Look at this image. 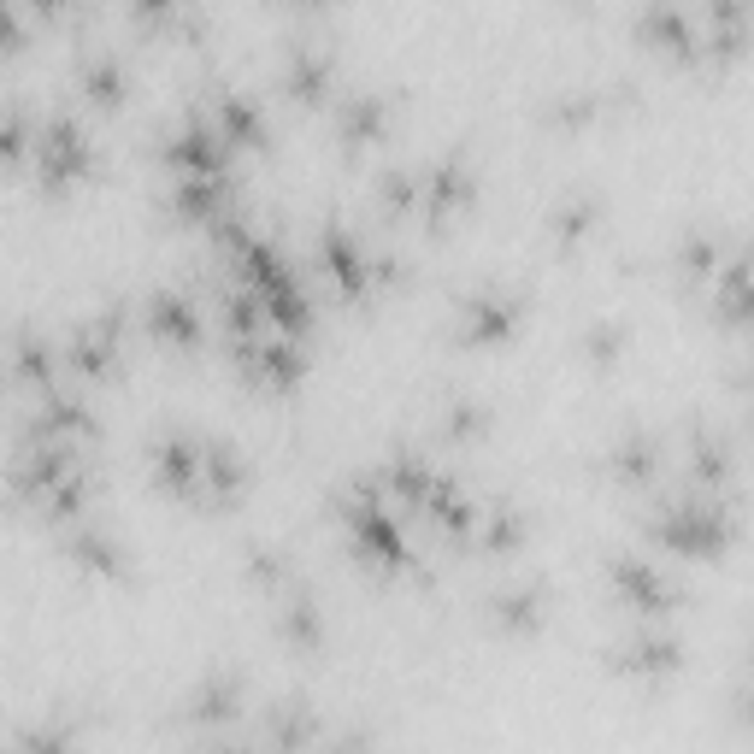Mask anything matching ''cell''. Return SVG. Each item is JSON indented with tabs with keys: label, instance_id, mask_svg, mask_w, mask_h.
<instances>
[{
	"label": "cell",
	"instance_id": "6da1fadb",
	"mask_svg": "<svg viewBox=\"0 0 754 754\" xmlns=\"http://www.w3.org/2000/svg\"><path fill=\"white\" fill-rule=\"evenodd\" d=\"M643 36L660 48H696L690 12H678V6H643Z\"/></svg>",
	"mask_w": 754,
	"mask_h": 754
},
{
	"label": "cell",
	"instance_id": "7a4b0ae2",
	"mask_svg": "<svg viewBox=\"0 0 754 754\" xmlns=\"http://www.w3.org/2000/svg\"><path fill=\"white\" fill-rule=\"evenodd\" d=\"M83 77H89V89H112V83H118L112 54H89V59H83Z\"/></svg>",
	"mask_w": 754,
	"mask_h": 754
},
{
	"label": "cell",
	"instance_id": "3957f363",
	"mask_svg": "<svg viewBox=\"0 0 754 754\" xmlns=\"http://www.w3.org/2000/svg\"><path fill=\"white\" fill-rule=\"evenodd\" d=\"M319 71H324V65H319L313 54H295V83H313Z\"/></svg>",
	"mask_w": 754,
	"mask_h": 754
},
{
	"label": "cell",
	"instance_id": "277c9868",
	"mask_svg": "<svg viewBox=\"0 0 754 754\" xmlns=\"http://www.w3.org/2000/svg\"><path fill=\"white\" fill-rule=\"evenodd\" d=\"M0 42H18V18H12V6H0Z\"/></svg>",
	"mask_w": 754,
	"mask_h": 754
}]
</instances>
